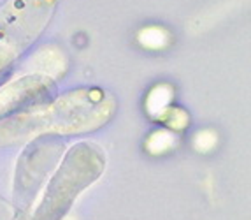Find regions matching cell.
<instances>
[{"label":"cell","instance_id":"7a4b0ae2","mask_svg":"<svg viewBox=\"0 0 251 220\" xmlns=\"http://www.w3.org/2000/svg\"><path fill=\"white\" fill-rule=\"evenodd\" d=\"M105 155L97 144L77 143L67 152L58 171L48 183L34 220H62L81 192L99 180Z\"/></svg>","mask_w":251,"mask_h":220},{"label":"cell","instance_id":"3957f363","mask_svg":"<svg viewBox=\"0 0 251 220\" xmlns=\"http://www.w3.org/2000/svg\"><path fill=\"white\" fill-rule=\"evenodd\" d=\"M56 0H7L0 7V72L42 34Z\"/></svg>","mask_w":251,"mask_h":220},{"label":"cell","instance_id":"6da1fadb","mask_svg":"<svg viewBox=\"0 0 251 220\" xmlns=\"http://www.w3.org/2000/svg\"><path fill=\"white\" fill-rule=\"evenodd\" d=\"M113 99L102 90L71 92L54 106L0 123V141L21 139L37 132H81L100 127L113 114Z\"/></svg>","mask_w":251,"mask_h":220}]
</instances>
